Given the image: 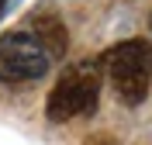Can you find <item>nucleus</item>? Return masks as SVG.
Instances as JSON below:
<instances>
[{
	"instance_id": "nucleus-1",
	"label": "nucleus",
	"mask_w": 152,
	"mask_h": 145,
	"mask_svg": "<svg viewBox=\"0 0 152 145\" xmlns=\"http://www.w3.org/2000/svg\"><path fill=\"white\" fill-rule=\"evenodd\" d=\"M97 97H100V62L94 59H80L59 76V83L48 93L45 114L56 125H66L80 114H94Z\"/></svg>"
},
{
	"instance_id": "nucleus-2",
	"label": "nucleus",
	"mask_w": 152,
	"mask_h": 145,
	"mask_svg": "<svg viewBox=\"0 0 152 145\" xmlns=\"http://www.w3.org/2000/svg\"><path fill=\"white\" fill-rule=\"evenodd\" d=\"M100 66L107 69L114 90L128 107H138L149 97V83H152V45L145 38H128L118 42L114 48H107Z\"/></svg>"
},
{
	"instance_id": "nucleus-3",
	"label": "nucleus",
	"mask_w": 152,
	"mask_h": 145,
	"mask_svg": "<svg viewBox=\"0 0 152 145\" xmlns=\"http://www.w3.org/2000/svg\"><path fill=\"white\" fill-rule=\"evenodd\" d=\"M52 55L28 28H14L0 38V83H31L45 76Z\"/></svg>"
},
{
	"instance_id": "nucleus-4",
	"label": "nucleus",
	"mask_w": 152,
	"mask_h": 145,
	"mask_svg": "<svg viewBox=\"0 0 152 145\" xmlns=\"http://www.w3.org/2000/svg\"><path fill=\"white\" fill-rule=\"evenodd\" d=\"M24 28L45 45V52L52 59H59L62 52H66V38H69V35H66V24H62L56 14H35V17L24 21Z\"/></svg>"
},
{
	"instance_id": "nucleus-5",
	"label": "nucleus",
	"mask_w": 152,
	"mask_h": 145,
	"mask_svg": "<svg viewBox=\"0 0 152 145\" xmlns=\"http://www.w3.org/2000/svg\"><path fill=\"white\" fill-rule=\"evenodd\" d=\"M83 145H118V138H111L107 131H97V135H90Z\"/></svg>"
},
{
	"instance_id": "nucleus-6",
	"label": "nucleus",
	"mask_w": 152,
	"mask_h": 145,
	"mask_svg": "<svg viewBox=\"0 0 152 145\" xmlns=\"http://www.w3.org/2000/svg\"><path fill=\"white\" fill-rule=\"evenodd\" d=\"M4 4H7V0H0V14H4Z\"/></svg>"
}]
</instances>
